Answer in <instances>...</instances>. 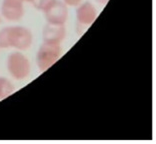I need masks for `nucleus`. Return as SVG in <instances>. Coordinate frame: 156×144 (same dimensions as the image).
Returning a JSON list of instances; mask_svg holds the SVG:
<instances>
[{"instance_id":"obj_2","label":"nucleus","mask_w":156,"mask_h":144,"mask_svg":"<svg viewBox=\"0 0 156 144\" xmlns=\"http://www.w3.org/2000/svg\"><path fill=\"white\" fill-rule=\"evenodd\" d=\"M7 70L16 80H23L30 74V61L21 51L12 52L7 57Z\"/></svg>"},{"instance_id":"obj_7","label":"nucleus","mask_w":156,"mask_h":144,"mask_svg":"<svg viewBox=\"0 0 156 144\" xmlns=\"http://www.w3.org/2000/svg\"><path fill=\"white\" fill-rule=\"evenodd\" d=\"M65 36L66 29L64 25H55V24L47 23L42 32V38L45 43L60 44L64 40Z\"/></svg>"},{"instance_id":"obj_1","label":"nucleus","mask_w":156,"mask_h":144,"mask_svg":"<svg viewBox=\"0 0 156 144\" xmlns=\"http://www.w3.org/2000/svg\"><path fill=\"white\" fill-rule=\"evenodd\" d=\"M32 41V33L24 26H7L0 30V48L24 51L30 48Z\"/></svg>"},{"instance_id":"obj_9","label":"nucleus","mask_w":156,"mask_h":144,"mask_svg":"<svg viewBox=\"0 0 156 144\" xmlns=\"http://www.w3.org/2000/svg\"><path fill=\"white\" fill-rule=\"evenodd\" d=\"M54 1L55 0H33L31 3H32L33 6L37 10H40V11L44 12Z\"/></svg>"},{"instance_id":"obj_12","label":"nucleus","mask_w":156,"mask_h":144,"mask_svg":"<svg viewBox=\"0 0 156 144\" xmlns=\"http://www.w3.org/2000/svg\"><path fill=\"white\" fill-rule=\"evenodd\" d=\"M22 1H23V2H30V3H31V2L33 1V0H22Z\"/></svg>"},{"instance_id":"obj_5","label":"nucleus","mask_w":156,"mask_h":144,"mask_svg":"<svg viewBox=\"0 0 156 144\" xmlns=\"http://www.w3.org/2000/svg\"><path fill=\"white\" fill-rule=\"evenodd\" d=\"M97 18V10L95 6L90 2H81L77 6L76 10V19L79 27H88L94 22Z\"/></svg>"},{"instance_id":"obj_10","label":"nucleus","mask_w":156,"mask_h":144,"mask_svg":"<svg viewBox=\"0 0 156 144\" xmlns=\"http://www.w3.org/2000/svg\"><path fill=\"white\" fill-rule=\"evenodd\" d=\"M63 2L65 3L67 6H70V7H77L78 5L80 4L83 0H62Z\"/></svg>"},{"instance_id":"obj_8","label":"nucleus","mask_w":156,"mask_h":144,"mask_svg":"<svg viewBox=\"0 0 156 144\" xmlns=\"http://www.w3.org/2000/svg\"><path fill=\"white\" fill-rule=\"evenodd\" d=\"M14 91V86L9 79L0 77V100L5 99L11 95Z\"/></svg>"},{"instance_id":"obj_4","label":"nucleus","mask_w":156,"mask_h":144,"mask_svg":"<svg viewBox=\"0 0 156 144\" xmlns=\"http://www.w3.org/2000/svg\"><path fill=\"white\" fill-rule=\"evenodd\" d=\"M47 23L55 25H64L68 18V8L63 1L55 0L44 11Z\"/></svg>"},{"instance_id":"obj_6","label":"nucleus","mask_w":156,"mask_h":144,"mask_svg":"<svg viewBox=\"0 0 156 144\" xmlns=\"http://www.w3.org/2000/svg\"><path fill=\"white\" fill-rule=\"evenodd\" d=\"M22 0H2L1 15L8 21H19L23 17Z\"/></svg>"},{"instance_id":"obj_3","label":"nucleus","mask_w":156,"mask_h":144,"mask_svg":"<svg viewBox=\"0 0 156 144\" xmlns=\"http://www.w3.org/2000/svg\"><path fill=\"white\" fill-rule=\"evenodd\" d=\"M62 55V48L60 44L45 43L41 45L37 52V66L40 71L44 72L49 69L53 64L57 62Z\"/></svg>"},{"instance_id":"obj_11","label":"nucleus","mask_w":156,"mask_h":144,"mask_svg":"<svg viewBox=\"0 0 156 144\" xmlns=\"http://www.w3.org/2000/svg\"><path fill=\"white\" fill-rule=\"evenodd\" d=\"M97 1H98V3H100V4H106L109 0H97Z\"/></svg>"}]
</instances>
